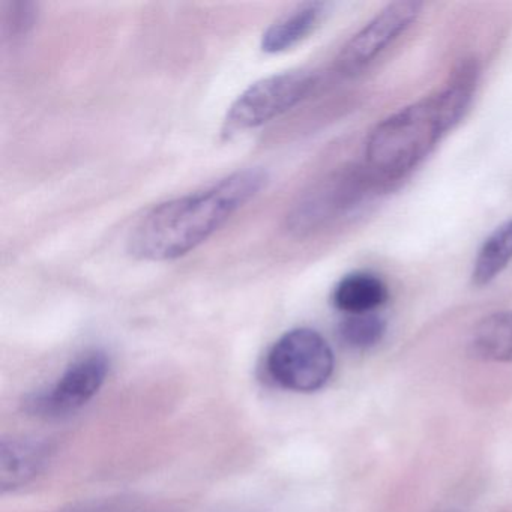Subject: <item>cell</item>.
I'll return each instance as SVG.
<instances>
[{
  "label": "cell",
  "instance_id": "6da1fadb",
  "mask_svg": "<svg viewBox=\"0 0 512 512\" xmlns=\"http://www.w3.org/2000/svg\"><path fill=\"white\" fill-rule=\"evenodd\" d=\"M268 179L266 170L250 167L160 203L131 230L128 251L146 262H170L191 253L259 196Z\"/></svg>",
  "mask_w": 512,
  "mask_h": 512
},
{
  "label": "cell",
  "instance_id": "7a4b0ae2",
  "mask_svg": "<svg viewBox=\"0 0 512 512\" xmlns=\"http://www.w3.org/2000/svg\"><path fill=\"white\" fill-rule=\"evenodd\" d=\"M472 68L451 85L380 122L368 137L365 161L374 176L398 179L415 169L463 118L473 88Z\"/></svg>",
  "mask_w": 512,
  "mask_h": 512
},
{
  "label": "cell",
  "instance_id": "3957f363",
  "mask_svg": "<svg viewBox=\"0 0 512 512\" xmlns=\"http://www.w3.org/2000/svg\"><path fill=\"white\" fill-rule=\"evenodd\" d=\"M314 83V74L305 70L284 71L257 80L227 110L221 134L224 139H232L274 121L301 103Z\"/></svg>",
  "mask_w": 512,
  "mask_h": 512
},
{
  "label": "cell",
  "instance_id": "277c9868",
  "mask_svg": "<svg viewBox=\"0 0 512 512\" xmlns=\"http://www.w3.org/2000/svg\"><path fill=\"white\" fill-rule=\"evenodd\" d=\"M266 370L281 388L314 392L331 379L334 353L319 332L308 328L292 329L272 346Z\"/></svg>",
  "mask_w": 512,
  "mask_h": 512
},
{
  "label": "cell",
  "instance_id": "5b68a950",
  "mask_svg": "<svg viewBox=\"0 0 512 512\" xmlns=\"http://www.w3.org/2000/svg\"><path fill=\"white\" fill-rule=\"evenodd\" d=\"M109 368V359L104 353L82 356L68 367L52 388L38 392L28 401L29 412L40 416H64L76 412L100 391Z\"/></svg>",
  "mask_w": 512,
  "mask_h": 512
},
{
  "label": "cell",
  "instance_id": "8992f818",
  "mask_svg": "<svg viewBox=\"0 0 512 512\" xmlns=\"http://www.w3.org/2000/svg\"><path fill=\"white\" fill-rule=\"evenodd\" d=\"M419 11L421 4L412 0H401L383 8L343 47L337 59L338 71L353 76L364 70L412 26Z\"/></svg>",
  "mask_w": 512,
  "mask_h": 512
},
{
  "label": "cell",
  "instance_id": "52a82bcc",
  "mask_svg": "<svg viewBox=\"0 0 512 512\" xmlns=\"http://www.w3.org/2000/svg\"><path fill=\"white\" fill-rule=\"evenodd\" d=\"M326 7L328 5L323 2H308L284 14L263 32L260 41L263 52H286L304 41L322 22Z\"/></svg>",
  "mask_w": 512,
  "mask_h": 512
},
{
  "label": "cell",
  "instance_id": "ba28073f",
  "mask_svg": "<svg viewBox=\"0 0 512 512\" xmlns=\"http://www.w3.org/2000/svg\"><path fill=\"white\" fill-rule=\"evenodd\" d=\"M47 455L49 449L43 443L4 442L0 451L2 490H14L31 481L43 469Z\"/></svg>",
  "mask_w": 512,
  "mask_h": 512
},
{
  "label": "cell",
  "instance_id": "9c48e42d",
  "mask_svg": "<svg viewBox=\"0 0 512 512\" xmlns=\"http://www.w3.org/2000/svg\"><path fill=\"white\" fill-rule=\"evenodd\" d=\"M388 299V287L376 275L367 272H355L346 275L335 287L332 301L335 307L344 313H373Z\"/></svg>",
  "mask_w": 512,
  "mask_h": 512
},
{
  "label": "cell",
  "instance_id": "30bf717a",
  "mask_svg": "<svg viewBox=\"0 0 512 512\" xmlns=\"http://www.w3.org/2000/svg\"><path fill=\"white\" fill-rule=\"evenodd\" d=\"M473 355L488 361H512V311L491 314L475 328Z\"/></svg>",
  "mask_w": 512,
  "mask_h": 512
},
{
  "label": "cell",
  "instance_id": "8fae6325",
  "mask_svg": "<svg viewBox=\"0 0 512 512\" xmlns=\"http://www.w3.org/2000/svg\"><path fill=\"white\" fill-rule=\"evenodd\" d=\"M512 260V220L497 227L482 244L475 265L472 281L475 286L491 283Z\"/></svg>",
  "mask_w": 512,
  "mask_h": 512
},
{
  "label": "cell",
  "instance_id": "7c38bea8",
  "mask_svg": "<svg viewBox=\"0 0 512 512\" xmlns=\"http://www.w3.org/2000/svg\"><path fill=\"white\" fill-rule=\"evenodd\" d=\"M385 334V322L373 313L352 314L340 325V337L353 349L376 346Z\"/></svg>",
  "mask_w": 512,
  "mask_h": 512
}]
</instances>
